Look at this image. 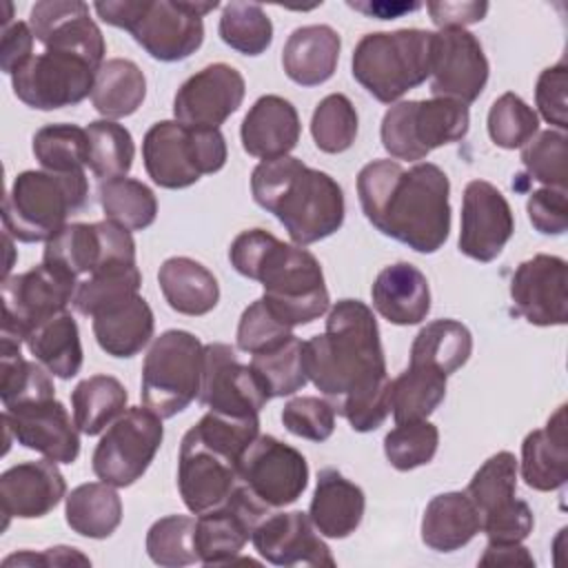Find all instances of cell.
I'll list each match as a JSON object with an SVG mask.
<instances>
[{
  "label": "cell",
  "instance_id": "1",
  "mask_svg": "<svg viewBox=\"0 0 568 568\" xmlns=\"http://www.w3.org/2000/svg\"><path fill=\"white\" fill-rule=\"evenodd\" d=\"M306 375L353 430L368 433L390 413V377L386 373L379 326L359 300H339L326 317L322 335L304 342Z\"/></svg>",
  "mask_w": 568,
  "mask_h": 568
},
{
  "label": "cell",
  "instance_id": "2",
  "mask_svg": "<svg viewBox=\"0 0 568 568\" xmlns=\"http://www.w3.org/2000/svg\"><path fill=\"white\" fill-rule=\"evenodd\" d=\"M359 206L384 235L417 253H435L450 233V182L433 162L404 169L397 160H373L357 175Z\"/></svg>",
  "mask_w": 568,
  "mask_h": 568
},
{
  "label": "cell",
  "instance_id": "3",
  "mask_svg": "<svg viewBox=\"0 0 568 568\" xmlns=\"http://www.w3.org/2000/svg\"><path fill=\"white\" fill-rule=\"evenodd\" d=\"M229 260L240 275L262 284L264 304L288 328L311 324L328 311L322 266L306 248L264 229H248L231 242Z\"/></svg>",
  "mask_w": 568,
  "mask_h": 568
},
{
  "label": "cell",
  "instance_id": "4",
  "mask_svg": "<svg viewBox=\"0 0 568 568\" xmlns=\"http://www.w3.org/2000/svg\"><path fill=\"white\" fill-rule=\"evenodd\" d=\"M251 193L297 246L320 242L344 224L342 186L328 173L293 155L260 162L251 173Z\"/></svg>",
  "mask_w": 568,
  "mask_h": 568
},
{
  "label": "cell",
  "instance_id": "5",
  "mask_svg": "<svg viewBox=\"0 0 568 568\" xmlns=\"http://www.w3.org/2000/svg\"><path fill=\"white\" fill-rule=\"evenodd\" d=\"M257 435L260 417L237 419L213 410L184 433L178 455V490L193 515L231 495L240 481V457Z\"/></svg>",
  "mask_w": 568,
  "mask_h": 568
},
{
  "label": "cell",
  "instance_id": "6",
  "mask_svg": "<svg viewBox=\"0 0 568 568\" xmlns=\"http://www.w3.org/2000/svg\"><path fill=\"white\" fill-rule=\"evenodd\" d=\"M215 7V0H106L93 4L102 22L129 31L160 62H178L195 53L204 40L202 18Z\"/></svg>",
  "mask_w": 568,
  "mask_h": 568
},
{
  "label": "cell",
  "instance_id": "7",
  "mask_svg": "<svg viewBox=\"0 0 568 568\" xmlns=\"http://www.w3.org/2000/svg\"><path fill=\"white\" fill-rule=\"evenodd\" d=\"M89 197L84 171H22L2 204L4 233L20 242H47L67 226Z\"/></svg>",
  "mask_w": 568,
  "mask_h": 568
},
{
  "label": "cell",
  "instance_id": "8",
  "mask_svg": "<svg viewBox=\"0 0 568 568\" xmlns=\"http://www.w3.org/2000/svg\"><path fill=\"white\" fill-rule=\"evenodd\" d=\"M433 31L397 29L366 33L353 51V78L379 102L390 104L430 78Z\"/></svg>",
  "mask_w": 568,
  "mask_h": 568
},
{
  "label": "cell",
  "instance_id": "9",
  "mask_svg": "<svg viewBox=\"0 0 568 568\" xmlns=\"http://www.w3.org/2000/svg\"><path fill=\"white\" fill-rule=\"evenodd\" d=\"M226 140L220 129H193L178 120L155 122L142 140L149 178L162 189H186L226 164Z\"/></svg>",
  "mask_w": 568,
  "mask_h": 568
},
{
  "label": "cell",
  "instance_id": "10",
  "mask_svg": "<svg viewBox=\"0 0 568 568\" xmlns=\"http://www.w3.org/2000/svg\"><path fill=\"white\" fill-rule=\"evenodd\" d=\"M202 364L204 344L193 333L164 331L153 339L142 364V404L162 419L182 413L200 395Z\"/></svg>",
  "mask_w": 568,
  "mask_h": 568
},
{
  "label": "cell",
  "instance_id": "11",
  "mask_svg": "<svg viewBox=\"0 0 568 568\" xmlns=\"http://www.w3.org/2000/svg\"><path fill=\"white\" fill-rule=\"evenodd\" d=\"M468 126V106L457 100H404L384 113L379 135L390 158L417 162L433 149L464 140Z\"/></svg>",
  "mask_w": 568,
  "mask_h": 568
},
{
  "label": "cell",
  "instance_id": "12",
  "mask_svg": "<svg viewBox=\"0 0 568 568\" xmlns=\"http://www.w3.org/2000/svg\"><path fill=\"white\" fill-rule=\"evenodd\" d=\"M164 439L162 417L151 408H126L98 442L91 466L100 481L115 488L135 484L151 466Z\"/></svg>",
  "mask_w": 568,
  "mask_h": 568
},
{
  "label": "cell",
  "instance_id": "13",
  "mask_svg": "<svg viewBox=\"0 0 568 568\" xmlns=\"http://www.w3.org/2000/svg\"><path fill=\"white\" fill-rule=\"evenodd\" d=\"M515 490L517 459L508 450L488 457L468 481L466 495L479 513L481 530L488 541H524L532 532V510L526 501L515 497Z\"/></svg>",
  "mask_w": 568,
  "mask_h": 568
},
{
  "label": "cell",
  "instance_id": "14",
  "mask_svg": "<svg viewBox=\"0 0 568 568\" xmlns=\"http://www.w3.org/2000/svg\"><path fill=\"white\" fill-rule=\"evenodd\" d=\"M80 280L51 266L38 264L24 273L2 280V328L0 337L24 342L29 331L67 311Z\"/></svg>",
  "mask_w": 568,
  "mask_h": 568
},
{
  "label": "cell",
  "instance_id": "15",
  "mask_svg": "<svg viewBox=\"0 0 568 568\" xmlns=\"http://www.w3.org/2000/svg\"><path fill=\"white\" fill-rule=\"evenodd\" d=\"M95 73L98 69L80 55L44 49L11 75V87L27 106L53 111L73 106L91 95Z\"/></svg>",
  "mask_w": 568,
  "mask_h": 568
},
{
  "label": "cell",
  "instance_id": "16",
  "mask_svg": "<svg viewBox=\"0 0 568 568\" xmlns=\"http://www.w3.org/2000/svg\"><path fill=\"white\" fill-rule=\"evenodd\" d=\"M42 262L80 280L109 264L135 262V240L129 229L111 220L73 222L47 240Z\"/></svg>",
  "mask_w": 568,
  "mask_h": 568
},
{
  "label": "cell",
  "instance_id": "17",
  "mask_svg": "<svg viewBox=\"0 0 568 568\" xmlns=\"http://www.w3.org/2000/svg\"><path fill=\"white\" fill-rule=\"evenodd\" d=\"M237 477L268 510L284 508L306 490L308 464L297 448L273 435H257L240 457Z\"/></svg>",
  "mask_w": 568,
  "mask_h": 568
},
{
  "label": "cell",
  "instance_id": "18",
  "mask_svg": "<svg viewBox=\"0 0 568 568\" xmlns=\"http://www.w3.org/2000/svg\"><path fill=\"white\" fill-rule=\"evenodd\" d=\"M271 510L237 481L231 495L195 519V552L204 566L233 564Z\"/></svg>",
  "mask_w": 568,
  "mask_h": 568
},
{
  "label": "cell",
  "instance_id": "19",
  "mask_svg": "<svg viewBox=\"0 0 568 568\" xmlns=\"http://www.w3.org/2000/svg\"><path fill=\"white\" fill-rule=\"evenodd\" d=\"M200 404L226 417H260L268 402L266 390L255 377L251 364L237 359L235 348L222 342L204 344Z\"/></svg>",
  "mask_w": 568,
  "mask_h": 568
},
{
  "label": "cell",
  "instance_id": "20",
  "mask_svg": "<svg viewBox=\"0 0 568 568\" xmlns=\"http://www.w3.org/2000/svg\"><path fill=\"white\" fill-rule=\"evenodd\" d=\"M2 424L7 433V448L13 437L24 448L40 453L55 464H73L80 455V428L64 404L55 397L4 408Z\"/></svg>",
  "mask_w": 568,
  "mask_h": 568
},
{
  "label": "cell",
  "instance_id": "21",
  "mask_svg": "<svg viewBox=\"0 0 568 568\" xmlns=\"http://www.w3.org/2000/svg\"><path fill=\"white\" fill-rule=\"evenodd\" d=\"M488 60L481 42L466 29H442L433 40L430 93L435 98L475 102L488 82Z\"/></svg>",
  "mask_w": 568,
  "mask_h": 568
},
{
  "label": "cell",
  "instance_id": "22",
  "mask_svg": "<svg viewBox=\"0 0 568 568\" xmlns=\"http://www.w3.org/2000/svg\"><path fill=\"white\" fill-rule=\"evenodd\" d=\"M246 82L224 62L209 64L182 82L173 98V115L193 129H220L242 104Z\"/></svg>",
  "mask_w": 568,
  "mask_h": 568
},
{
  "label": "cell",
  "instance_id": "23",
  "mask_svg": "<svg viewBox=\"0 0 568 568\" xmlns=\"http://www.w3.org/2000/svg\"><path fill=\"white\" fill-rule=\"evenodd\" d=\"M515 233V217L504 193L486 182L473 180L462 197L459 251L477 262H493Z\"/></svg>",
  "mask_w": 568,
  "mask_h": 568
},
{
  "label": "cell",
  "instance_id": "24",
  "mask_svg": "<svg viewBox=\"0 0 568 568\" xmlns=\"http://www.w3.org/2000/svg\"><path fill=\"white\" fill-rule=\"evenodd\" d=\"M510 297L519 315L535 326H564L568 322V266L557 255L539 253L517 266Z\"/></svg>",
  "mask_w": 568,
  "mask_h": 568
},
{
  "label": "cell",
  "instance_id": "25",
  "mask_svg": "<svg viewBox=\"0 0 568 568\" xmlns=\"http://www.w3.org/2000/svg\"><path fill=\"white\" fill-rule=\"evenodd\" d=\"M29 27L47 51L84 58L95 69L104 62V38L89 18V4L80 0H42L31 7Z\"/></svg>",
  "mask_w": 568,
  "mask_h": 568
},
{
  "label": "cell",
  "instance_id": "26",
  "mask_svg": "<svg viewBox=\"0 0 568 568\" xmlns=\"http://www.w3.org/2000/svg\"><path fill=\"white\" fill-rule=\"evenodd\" d=\"M257 555L273 566H335L331 548L302 510L268 513L251 537Z\"/></svg>",
  "mask_w": 568,
  "mask_h": 568
},
{
  "label": "cell",
  "instance_id": "27",
  "mask_svg": "<svg viewBox=\"0 0 568 568\" xmlns=\"http://www.w3.org/2000/svg\"><path fill=\"white\" fill-rule=\"evenodd\" d=\"M67 484L55 462H22L0 475V501L4 528L11 517L38 519L49 515L64 497Z\"/></svg>",
  "mask_w": 568,
  "mask_h": 568
},
{
  "label": "cell",
  "instance_id": "28",
  "mask_svg": "<svg viewBox=\"0 0 568 568\" xmlns=\"http://www.w3.org/2000/svg\"><path fill=\"white\" fill-rule=\"evenodd\" d=\"M300 133V115L282 95L257 98L240 126L244 151L262 162L288 155L297 146Z\"/></svg>",
  "mask_w": 568,
  "mask_h": 568
},
{
  "label": "cell",
  "instance_id": "29",
  "mask_svg": "<svg viewBox=\"0 0 568 568\" xmlns=\"http://www.w3.org/2000/svg\"><path fill=\"white\" fill-rule=\"evenodd\" d=\"M371 297L375 311L397 326L419 324L430 311L428 280L410 262L384 266L371 286Z\"/></svg>",
  "mask_w": 568,
  "mask_h": 568
},
{
  "label": "cell",
  "instance_id": "30",
  "mask_svg": "<svg viewBox=\"0 0 568 568\" xmlns=\"http://www.w3.org/2000/svg\"><path fill=\"white\" fill-rule=\"evenodd\" d=\"M366 508L364 490L346 479L337 468H322L317 473L315 493L308 517L320 535L328 539H344L357 530Z\"/></svg>",
  "mask_w": 568,
  "mask_h": 568
},
{
  "label": "cell",
  "instance_id": "31",
  "mask_svg": "<svg viewBox=\"0 0 568 568\" xmlns=\"http://www.w3.org/2000/svg\"><path fill=\"white\" fill-rule=\"evenodd\" d=\"M521 479L541 493L557 490L568 481L566 406H559L544 428L526 435L521 444Z\"/></svg>",
  "mask_w": 568,
  "mask_h": 568
},
{
  "label": "cell",
  "instance_id": "32",
  "mask_svg": "<svg viewBox=\"0 0 568 568\" xmlns=\"http://www.w3.org/2000/svg\"><path fill=\"white\" fill-rule=\"evenodd\" d=\"M339 49L342 40L333 27H297L282 49V67L295 84L317 87L333 78L339 60Z\"/></svg>",
  "mask_w": 568,
  "mask_h": 568
},
{
  "label": "cell",
  "instance_id": "33",
  "mask_svg": "<svg viewBox=\"0 0 568 568\" xmlns=\"http://www.w3.org/2000/svg\"><path fill=\"white\" fill-rule=\"evenodd\" d=\"M481 530V519L466 493L435 495L422 517V541L435 552L464 548Z\"/></svg>",
  "mask_w": 568,
  "mask_h": 568
},
{
  "label": "cell",
  "instance_id": "34",
  "mask_svg": "<svg viewBox=\"0 0 568 568\" xmlns=\"http://www.w3.org/2000/svg\"><path fill=\"white\" fill-rule=\"evenodd\" d=\"M153 311L138 293L93 317L98 346L111 357H133L153 337Z\"/></svg>",
  "mask_w": 568,
  "mask_h": 568
},
{
  "label": "cell",
  "instance_id": "35",
  "mask_svg": "<svg viewBox=\"0 0 568 568\" xmlns=\"http://www.w3.org/2000/svg\"><path fill=\"white\" fill-rule=\"evenodd\" d=\"M158 284L166 304L182 315H206L217 306L220 284L215 275L191 257H169L158 271Z\"/></svg>",
  "mask_w": 568,
  "mask_h": 568
},
{
  "label": "cell",
  "instance_id": "36",
  "mask_svg": "<svg viewBox=\"0 0 568 568\" xmlns=\"http://www.w3.org/2000/svg\"><path fill=\"white\" fill-rule=\"evenodd\" d=\"M24 344L38 364H42L53 377L71 379L82 368L80 331L69 311H60L38 324L29 331Z\"/></svg>",
  "mask_w": 568,
  "mask_h": 568
},
{
  "label": "cell",
  "instance_id": "37",
  "mask_svg": "<svg viewBox=\"0 0 568 568\" xmlns=\"http://www.w3.org/2000/svg\"><path fill=\"white\" fill-rule=\"evenodd\" d=\"M64 517L73 532L106 539L122 521V499L106 481H87L64 497Z\"/></svg>",
  "mask_w": 568,
  "mask_h": 568
},
{
  "label": "cell",
  "instance_id": "38",
  "mask_svg": "<svg viewBox=\"0 0 568 568\" xmlns=\"http://www.w3.org/2000/svg\"><path fill=\"white\" fill-rule=\"evenodd\" d=\"M146 95V80L142 69L126 58H111L102 62L95 73L91 102L104 120H118L135 113Z\"/></svg>",
  "mask_w": 568,
  "mask_h": 568
},
{
  "label": "cell",
  "instance_id": "39",
  "mask_svg": "<svg viewBox=\"0 0 568 568\" xmlns=\"http://www.w3.org/2000/svg\"><path fill=\"white\" fill-rule=\"evenodd\" d=\"M446 397V375L428 364L408 362V368L390 379V410L395 424L426 419Z\"/></svg>",
  "mask_w": 568,
  "mask_h": 568
},
{
  "label": "cell",
  "instance_id": "40",
  "mask_svg": "<svg viewBox=\"0 0 568 568\" xmlns=\"http://www.w3.org/2000/svg\"><path fill=\"white\" fill-rule=\"evenodd\" d=\"M473 353V335L457 320H435L426 324L410 344V362L428 364L446 377L459 371Z\"/></svg>",
  "mask_w": 568,
  "mask_h": 568
},
{
  "label": "cell",
  "instance_id": "41",
  "mask_svg": "<svg viewBox=\"0 0 568 568\" xmlns=\"http://www.w3.org/2000/svg\"><path fill=\"white\" fill-rule=\"evenodd\" d=\"M126 388L111 375H91L71 393L75 426L84 435H98L126 410Z\"/></svg>",
  "mask_w": 568,
  "mask_h": 568
},
{
  "label": "cell",
  "instance_id": "42",
  "mask_svg": "<svg viewBox=\"0 0 568 568\" xmlns=\"http://www.w3.org/2000/svg\"><path fill=\"white\" fill-rule=\"evenodd\" d=\"M20 344L11 337H0V397L4 408L55 397L49 371L42 364L24 359Z\"/></svg>",
  "mask_w": 568,
  "mask_h": 568
},
{
  "label": "cell",
  "instance_id": "43",
  "mask_svg": "<svg viewBox=\"0 0 568 568\" xmlns=\"http://www.w3.org/2000/svg\"><path fill=\"white\" fill-rule=\"evenodd\" d=\"M140 286H142V275H140L138 262L109 264L91 273L87 280L78 284V291L71 304L80 315L95 317L98 313L138 295Z\"/></svg>",
  "mask_w": 568,
  "mask_h": 568
},
{
  "label": "cell",
  "instance_id": "44",
  "mask_svg": "<svg viewBox=\"0 0 568 568\" xmlns=\"http://www.w3.org/2000/svg\"><path fill=\"white\" fill-rule=\"evenodd\" d=\"M98 200L104 217L129 231H144L158 215L155 193L144 182L126 175L102 180L98 186Z\"/></svg>",
  "mask_w": 568,
  "mask_h": 568
},
{
  "label": "cell",
  "instance_id": "45",
  "mask_svg": "<svg viewBox=\"0 0 568 568\" xmlns=\"http://www.w3.org/2000/svg\"><path fill=\"white\" fill-rule=\"evenodd\" d=\"M251 368L266 390L268 399L286 397L302 390L308 382L306 364H304V342L291 335L280 346L255 353L251 359Z\"/></svg>",
  "mask_w": 568,
  "mask_h": 568
},
{
  "label": "cell",
  "instance_id": "46",
  "mask_svg": "<svg viewBox=\"0 0 568 568\" xmlns=\"http://www.w3.org/2000/svg\"><path fill=\"white\" fill-rule=\"evenodd\" d=\"M89 155L87 164L100 180L124 178L133 166V138L126 126L115 120H95L87 126Z\"/></svg>",
  "mask_w": 568,
  "mask_h": 568
},
{
  "label": "cell",
  "instance_id": "47",
  "mask_svg": "<svg viewBox=\"0 0 568 568\" xmlns=\"http://www.w3.org/2000/svg\"><path fill=\"white\" fill-rule=\"evenodd\" d=\"M33 155L51 173H78L87 164L89 138L87 129L75 124H47L33 135Z\"/></svg>",
  "mask_w": 568,
  "mask_h": 568
},
{
  "label": "cell",
  "instance_id": "48",
  "mask_svg": "<svg viewBox=\"0 0 568 568\" xmlns=\"http://www.w3.org/2000/svg\"><path fill=\"white\" fill-rule=\"evenodd\" d=\"M217 31L224 44L244 55H260L273 42V22L255 2L233 0L224 4Z\"/></svg>",
  "mask_w": 568,
  "mask_h": 568
},
{
  "label": "cell",
  "instance_id": "49",
  "mask_svg": "<svg viewBox=\"0 0 568 568\" xmlns=\"http://www.w3.org/2000/svg\"><path fill=\"white\" fill-rule=\"evenodd\" d=\"M357 111L344 93H331L317 102L311 118V135L324 153H342L357 138Z\"/></svg>",
  "mask_w": 568,
  "mask_h": 568
},
{
  "label": "cell",
  "instance_id": "50",
  "mask_svg": "<svg viewBox=\"0 0 568 568\" xmlns=\"http://www.w3.org/2000/svg\"><path fill=\"white\" fill-rule=\"evenodd\" d=\"M146 552L153 564L164 568L195 564V519L186 515H166L153 521L146 532Z\"/></svg>",
  "mask_w": 568,
  "mask_h": 568
},
{
  "label": "cell",
  "instance_id": "51",
  "mask_svg": "<svg viewBox=\"0 0 568 568\" xmlns=\"http://www.w3.org/2000/svg\"><path fill=\"white\" fill-rule=\"evenodd\" d=\"M439 446V430L428 419L402 422L384 437V455L397 470H413L433 462Z\"/></svg>",
  "mask_w": 568,
  "mask_h": 568
},
{
  "label": "cell",
  "instance_id": "52",
  "mask_svg": "<svg viewBox=\"0 0 568 568\" xmlns=\"http://www.w3.org/2000/svg\"><path fill=\"white\" fill-rule=\"evenodd\" d=\"M539 131V118L517 93L499 95L488 111V135L501 149H521Z\"/></svg>",
  "mask_w": 568,
  "mask_h": 568
},
{
  "label": "cell",
  "instance_id": "53",
  "mask_svg": "<svg viewBox=\"0 0 568 568\" xmlns=\"http://www.w3.org/2000/svg\"><path fill=\"white\" fill-rule=\"evenodd\" d=\"M566 133L541 131L521 146V162L528 175L550 189L566 191Z\"/></svg>",
  "mask_w": 568,
  "mask_h": 568
},
{
  "label": "cell",
  "instance_id": "54",
  "mask_svg": "<svg viewBox=\"0 0 568 568\" xmlns=\"http://www.w3.org/2000/svg\"><path fill=\"white\" fill-rule=\"evenodd\" d=\"M282 424L288 433L302 439L326 442L335 430V410L322 397L302 395L284 404Z\"/></svg>",
  "mask_w": 568,
  "mask_h": 568
},
{
  "label": "cell",
  "instance_id": "55",
  "mask_svg": "<svg viewBox=\"0 0 568 568\" xmlns=\"http://www.w3.org/2000/svg\"><path fill=\"white\" fill-rule=\"evenodd\" d=\"M291 328L286 324H282L264 304V300H255L253 304H248L240 317L237 324V348L244 353H264L271 351L275 346H280L282 342H286L291 337Z\"/></svg>",
  "mask_w": 568,
  "mask_h": 568
},
{
  "label": "cell",
  "instance_id": "56",
  "mask_svg": "<svg viewBox=\"0 0 568 568\" xmlns=\"http://www.w3.org/2000/svg\"><path fill=\"white\" fill-rule=\"evenodd\" d=\"M566 89H568V67L566 62H559L555 67H548L539 73L537 87H535V100L541 118L548 124H555L557 131H566L568 118H566Z\"/></svg>",
  "mask_w": 568,
  "mask_h": 568
},
{
  "label": "cell",
  "instance_id": "57",
  "mask_svg": "<svg viewBox=\"0 0 568 568\" xmlns=\"http://www.w3.org/2000/svg\"><path fill=\"white\" fill-rule=\"evenodd\" d=\"M528 220L544 235H561L568 229V197L564 189H537L526 202Z\"/></svg>",
  "mask_w": 568,
  "mask_h": 568
},
{
  "label": "cell",
  "instance_id": "58",
  "mask_svg": "<svg viewBox=\"0 0 568 568\" xmlns=\"http://www.w3.org/2000/svg\"><path fill=\"white\" fill-rule=\"evenodd\" d=\"M33 31L29 22L13 20L11 24L2 27L0 36V69L7 75H13L20 67H24L33 58Z\"/></svg>",
  "mask_w": 568,
  "mask_h": 568
},
{
  "label": "cell",
  "instance_id": "59",
  "mask_svg": "<svg viewBox=\"0 0 568 568\" xmlns=\"http://www.w3.org/2000/svg\"><path fill=\"white\" fill-rule=\"evenodd\" d=\"M430 20L439 29H464L466 24H475L484 20L488 13V2H428L426 4Z\"/></svg>",
  "mask_w": 568,
  "mask_h": 568
},
{
  "label": "cell",
  "instance_id": "60",
  "mask_svg": "<svg viewBox=\"0 0 568 568\" xmlns=\"http://www.w3.org/2000/svg\"><path fill=\"white\" fill-rule=\"evenodd\" d=\"M4 566H13V564H24V566H73V564H80V566H91L89 557H84L78 548H69V546H55V548H47L42 555L38 552H31V550H24V552H16V555H9L4 561Z\"/></svg>",
  "mask_w": 568,
  "mask_h": 568
},
{
  "label": "cell",
  "instance_id": "61",
  "mask_svg": "<svg viewBox=\"0 0 568 568\" xmlns=\"http://www.w3.org/2000/svg\"><path fill=\"white\" fill-rule=\"evenodd\" d=\"M481 566H535L532 555L521 541H488L484 555L479 557Z\"/></svg>",
  "mask_w": 568,
  "mask_h": 568
},
{
  "label": "cell",
  "instance_id": "62",
  "mask_svg": "<svg viewBox=\"0 0 568 568\" xmlns=\"http://www.w3.org/2000/svg\"><path fill=\"white\" fill-rule=\"evenodd\" d=\"M348 7L357 9L366 16H375L379 20H393V18H399L406 11L419 9L422 4L419 2H410V4L408 2H390V4L388 2H348Z\"/></svg>",
  "mask_w": 568,
  "mask_h": 568
}]
</instances>
